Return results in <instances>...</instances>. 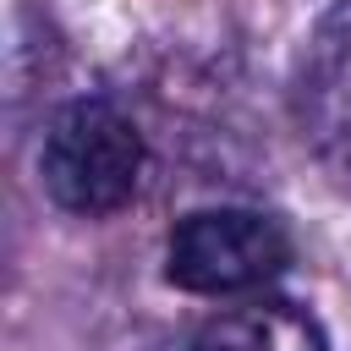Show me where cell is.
<instances>
[{
  "mask_svg": "<svg viewBox=\"0 0 351 351\" xmlns=\"http://www.w3.org/2000/svg\"><path fill=\"white\" fill-rule=\"evenodd\" d=\"M296 126L313 159L351 186V0H340L307 38L296 60Z\"/></svg>",
  "mask_w": 351,
  "mask_h": 351,
  "instance_id": "3",
  "label": "cell"
},
{
  "mask_svg": "<svg viewBox=\"0 0 351 351\" xmlns=\"http://www.w3.org/2000/svg\"><path fill=\"white\" fill-rule=\"evenodd\" d=\"M186 351H329L318 318L285 296H252L241 307L214 313Z\"/></svg>",
  "mask_w": 351,
  "mask_h": 351,
  "instance_id": "4",
  "label": "cell"
},
{
  "mask_svg": "<svg viewBox=\"0 0 351 351\" xmlns=\"http://www.w3.org/2000/svg\"><path fill=\"white\" fill-rule=\"evenodd\" d=\"M291 263V230L263 208H192L170 225L165 274L192 296H252Z\"/></svg>",
  "mask_w": 351,
  "mask_h": 351,
  "instance_id": "2",
  "label": "cell"
},
{
  "mask_svg": "<svg viewBox=\"0 0 351 351\" xmlns=\"http://www.w3.org/2000/svg\"><path fill=\"white\" fill-rule=\"evenodd\" d=\"M143 132L115 99L60 104L38 143V181L77 219H104L126 208L143 186Z\"/></svg>",
  "mask_w": 351,
  "mask_h": 351,
  "instance_id": "1",
  "label": "cell"
}]
</instances>
